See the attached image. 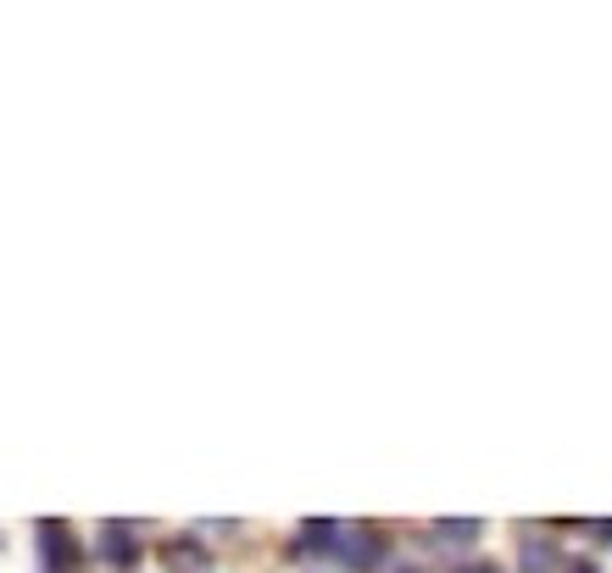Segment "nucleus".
Instances as JSON below:
<instances>
[{
	"label": "nucleus",
	"mask_w": 612,
	"mask_h": 573,
	"mask_svg": "<svg viewBox=\"0 0 612 573\" xmlns=\"http://www.w3.org/2000/svg\"><path fill=\"white\" fill-rule=\"evenodd\" d=\"M474 535H479V518H440L435 523V540L440 546H467Z\"/></svg>",
	"instance_id": "obj_5"
},
{
	"label": "nucleus",
	"mask_w": 612,
	"mask_h": 573,
	"mask_svg": "<svg viewBox=\"0 0 612 573\" xmlns=\"http://www.w3.org/2000/svg\"><path fill=\"white\" fill-rule=\"evenodd\" d=\"M39 551L51 562V573H67L78 562V540L67 535V523H39Z\"/></svg>",
	"instance_id": "obj_2"
},
{
	"label": "nucleus",
	"mask_w": 612,
	"mask_h": 573,
	"mask_svg": "<svg viewBox=\"0 0 612 573\" xmlns=\"http://www.w3.org/2000/svg\"><path fill=\"white\" fill-rule=\"evenodd\" d=\"M167 557H173V568H178V573H207V568H212V562H207V551H201L196 540H173V546H167Z\"/></svg>",
	"instance_id": "obj_6"
},
{
	"label": "nucleus",
	"mask_w": 612,
	"mask_h": 573,
	"mask_svg": "<svg viewBox=\"0 0 612 573\" xmlns=\"http://www.w3.org/2000/svg\"><path fill=\"white\" fill-rule=\"evenodd\" d=\"M551 562H557V551H551L546 540H529V546H524V573H546Z\"/></svg>",
	"instance_id": "obj_7"
},
{
	"label": "nucleus",
	"mask_w": 612,
	"mask_h": 573,
	"mask_svg": "<svg viewBox=\"0 0 612 573\" xmlns=\"http://www.w3.org/2000/svg\"><path fill=\"white\" fill-rule=\"evenodd\" d=\"M335 540H340V523L335 518H312L301 530V540H296V551H335Z\"/></svg>",
	"instance_id": "obj_4"
},
{
	"label": "nucleus",
	"mask_w": 612,
	"mask_h": 573,
	"mask_svg": "<svg viewBox=\"0 0 612 573\" xmlns=\"http://www.w3.org/2000/svg\"><path fill=\"white\" fill-rule=\"evenodd\" d=\"M101 557L107 562H123V568L139 557V540H134L128 523H107V530H101Z\"/></svg>",
	"instance_id": "obj_3"
},
{
	"label": "nucleus",
	"mask_w": 612,
	"mask_h": 573,
	"mask_svg": "<svg viewBox=\"0 0 612 573\" xmlns=\"http://www.w3.org/2000/svg\"><path fill=\"white\" fill-rule=\"evenodd\" d=\"M335 557H340V568L373 573L385 562V535L373 530V523H351V530H340V540H335Z\"/></svg>",
	"instance_id": "obj_1"
},
{
	"label": "nucleus",
	"mask_w": 612,
	"mask_h": 573,
	"mask_svg": "<svg viewBox=\"0 0 612 573\" xmlns=\"http://www.w3.org/2000/svg\"><path fill=\"white\" fill-rule=\"evenodd\" d=\"M457 573H496L490 562H467V568H457Z\"/></svg>",
	"instance_id": "obj_8"
}]
</instances>
